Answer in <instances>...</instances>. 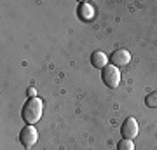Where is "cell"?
Wrapping results in <instances>:
<instances>
[{"label": "cell", "mask_w": 157, "mask_h": 150, "mask_svg": "<svg viewBox=\"0 0 157 150\" xmlns=\"http://www.w3.org/2000/svg\"><path fill=\"white\" fill-rule=\"evenodd\" d=\"M42 106H44L42 100H39V98H30L21 110L23 121L26 124H30V126H33L35 122H39L40 117H42Z\"/></svg>", "instance_id": "6da1fadb"}, {"label": "cell", "mask_w": 157, "mask_h": 150, "mask_svg": "<svg viewBox=\"0 0 157 150\" xmlns=\"http://www.w3.org/2000/svg\"><path fill=\"white\" fill-rule=\"evenodd\" d=\"M101 80L105 82L107 87L115 89L121 84V72H119V68L113 67V65H107L101 70Z\"/></svg>", "instance_id": "7a4b0ae2"}, {"label": "cell", "mask_w": 157, "mask_h": 150, "mask_svg": "<svg viewBox=\"0 0 157 150\" xmlns=\"http://www.w3.org/2000/svg\"><path fill=\"white\" fill-rule=\"evenodd\" d=\"M19 141L25 148H32L37 141H39V133H37V129L33 126H30L26 124L25 128L21 129V133H19Z\"/></svg>", "instance_id": "3957f363"}, {"label": "cell", "mask_w": 157, "mask_h": 150, "mask_svg": "<svg viewBox=\"0 0 157 150\" xmlns=\"http://www.w3.org/2000/svg\"><path fill=\"white\" fill-rule=\"evenodd\" d=\"M121 134L128 140H133L138 134V122H136L135 117H128L122 122V126H121Z\"/></svg>", "instance_id": "277c9868"}, {"label": "cell", "mask_w": 157, "mask_h": 150, "mask_svg": "<svg viewBox=\"0 0 157 150\" xmlns=\"http://www.w3.org/2000/svg\"><path fill=\"white\" fill-rule=\"evenodd\" d=\"M110 61H112L113 67H126V65H129V61H131V54H129V51L126 49H117L115 52H112V56H110Z\"/></svg>", "instance_id": "5b68a950"}, {"label": "cell", "mask_w": 157, "mask_h": 150, "mask_svg": "<svg viewBox=\"0 0 157 150\" xmlns=\"http://www.w3.org/2000/svg\"><path fill=\"white\" fill-rule=\"evenodd\" d=\"M91 65H93L94 68L103 70V68L108 65V58L105 56V52H101V51H94V52L91 54Z\"/></svg>", "instance_id": "8992f818"}, {"label": "cell", "mask_w": 157, "mask_h": 150, "mask_svg": "<svg viewBox=\"0 0 157 150\" xmlns=\"http://www.w3.org/2000/svg\"><path fill=\"white\" fill-rule=\"evenodd\" d=\"M78 17H80L82 21L93 19V17H94V9H93V6L87 4V2H80V4H78Z\"/></svg>", "instance_id": "52a82bcc"}, {"label": "cell", "mask_w": 157, "mask_h": 150, "mask_svg": "<svg viewBox=\"0 0 157 150\" xmlns=\"http://www.w3.org/2000/svg\"><path fill=\"white\" fill-rule=\"evenodd\" d=\"M117 150H135V143H133V140L122 138L117 143Z\"/></svg>", "instance_id": "ba28073f"}, {"label": "cell", "mask_w": 157, "mask_h": 150, "mask_svg": "<svg viewBox=\"0 0 157 150\" xmlns=\"http://www.w3.org/2000/svg\"><path fill=\"white\" fill-rule=\"evenodd\" d=\"M145 105L148 106V108H157V91H154V93H150V94H147Z\"/></svg>", "instance_id": "9c48e42d"}, {"label": "cell", "mask_w": 157, "mask_h": 150, "mask_svg": "<svg viewBox=\"0 0 157 150\" xmlns=\"http://www.w3.org/2000/svg\"><path fill=\"white\" fill-rule=\"evenodd\" d=\"M35 94H37V91H35V87H28V96H30V98H37Z\"/></svg>", "instance_id": "30bf717a"}]
</instances>
